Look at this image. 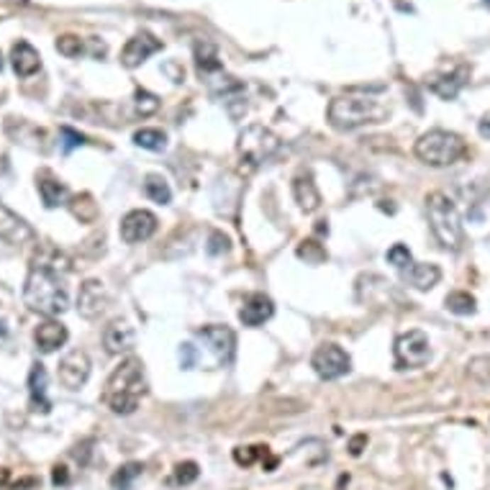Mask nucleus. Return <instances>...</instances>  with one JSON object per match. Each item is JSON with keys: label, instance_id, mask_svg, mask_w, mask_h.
<instances>
[{"label": "nucleus", "instance_id": "3", "mask_svg": "<svg viewBox=\"0 0 490 490\" xmlns=\"http://www.w3.org/2000/svg\"><path fill=\"white\" fill-rule=\"evenodd\" d=\"M388 106L375 98L362 95H342L334 98L329 106V123L339 131H355L367 123H380L388 118Z\"/></svg>", "mask_w": 490, "mask_h": 490}, {"label": "nucleus", "instance_id": "44", "mask_svg": "<svg viewBox=\"0 0 490 490\" xmlns=\"http://www.w3.org/2000/svg\"><path fill=\"white\" fill-rule=\"evenodd\" d=\"M3 334H6V326H3V323H0V336H3Z\"/></svg>", "mask_w": 490, "mask_h": 490}, {"label": "nucleus", "instance_id": "15", "mask_svg": "<svg viewBox=\"0 0 490 490\" xmlns=\"http://www.w3.org/2000/svg\"><path fill=\"white\" fill-rule=\"evenodd\" d=\"M103 344H106L108 355H123V352H128L136 344L134 326L128 321L116 318V321L108 323L106 331H103Z\"/></svg>", "mask_w": 490, "mask_h": 490}, {"label": "nucleus", "instance_id": "35", "mask_svg": "<svg viewBox=\"0 0 490 490\" xmlns=\"http://www.w3.org/2000/svg\"><path fill=\"white\" fill-rule=\"evenodd\" d=\"M198 475H201V470H198V464L195 462H180L175 467V483L177 485H190V483H195L198 480Z\"/></svg>", "mask_w": 490, "mask_h": 490}, {"label": "nucleus", "instance_id": "34", "mask_svg": "<svg viewBox=\"0 0 490 490\" xmlns=\"http://www.w3.org/2000/svg\"><path fill=\"white\" fill-rule=\"evenodd\" d=\"M267 455H269L267 447H236V450H234V462L249 467V464H255L257 457H267Z\"/></svg>", "mask_w": 490, "mask_h": 490}, {"label": "nucleus", "instance_id": "19", "mask_svg": "<svg viewBox=\"0 0 490 490\" xmlns=\"http://www.w3.org/2000/svg\"><path fill=\"white\" fill-rule=\"evenodd\" d=\"M47 369L41 362L31 364V372H28V398H31V408L39 411V413H49L52 411V403L47 398Z\"/></svg>", "mask_w": 490, "mask_h": 490}, {"label": "nucleus", "instance_id": "5", "mask_svg": "<svg viewBox=\"0 0 490 490\" xmlns=\"http://www.w3.org/2000/svg\"><path fill=\"white\" fill-rule=\"evenodd\" d=\"M416 157L429 165V167H452L455 162H460L467 152V144L462 136H457L455 131H444V128H431L421 139L416 141Z\"/></svg>", "mask_w": 490, "mask_h": 490}, {"label": "nucleus", "instance_id": "26", "mask_svg": "<svg viewBox=\"0 0 490 490\" xmlns=\"http://www.w3.org/2000/svg\"><path fill=\"white\" fill-rule=\"evenodd\" d=\"M144 193H147L149 201L160 203V206H167V203L172 201V188H169V182L162 175L144 177Z\"/></svg>", "mask_w": 490, "mask_h": 490}, {"label": "nucleus", "instance_id": "2", "mask_svg": "<svg viewBox=\"0 0 490 490\" xmlns=\"http://www.w3.org/2000/svg\"><path fill=\"white\" fill-rule=\"evenodd\" d=\"M147 393V377H144V364L136 357H126L118 367L111 372L103 388V403L113 413L128 416L139 408V401Z\"/></svg>", "mask_w": 490, "mask_h": 490}, {"label": "nucleus", "instance_id": "36", "mask_svg": "<svg viewBox=\"0 0 490 490\" xmlns=\"http://www.w3.org/2000/svg\"><path fill=\"white\" fill-rule=\"evenodd\" d=\"M57 49H60V54H65V57H80V54H82V41L77 39V36H72V34L60 36V39H57Z\"/></svg>", "mask_w": 490, "mask_h": 490}, {"label": "nucleus", "instance_id": "17", "mask_svg": "<svg viewBox=\"0 0 490 490\" xmlns=\"http://www.w3.org/2000/svg\"><path fill=\"white\" fill-rule=\"evenodd\" d=\"M293 198H296L298 208L303 213H316V211L321 208V193L316 188L311 172H298L293 177Z\"/></svg>", "mask_w": 490, "mask_h": 490}, {"label": "nucleus", "instance_id": "39", "mask_svg": "<svg viewBox=\"0 0 490 490\" xmlns=\"http://www.w3.org/2000/svg\"><path fill=\"white\" fill-rule=\"evenodd\" d=\"M198 362V355H195V347L193 344H182L180 347V364L185 369H190L193 364Z\"/></svg>", "mask_w": 490, "mask_h": 490}, {"label": "nucleus", "instance_id": "11", "mask_svg": "<svg viewBox=\"0 0 490 490\" xmlns=\"http://www.w3.org/2000/svg\"><path fill=\"white\" fill-rule=\"evenodd\" d=\"M57 377L67 390H80L90 377V357L82 350H72L60 360Z\"/></svg>", "mask_w": 490, "mask_h": 490}, {"label": "nucleus", "instance_id": "9", "mask_svg": "<svg viewBox=\"0 0 490 490\" xmlns=\"http://www.w3.org/2000/svg\"><path fill=\"white\" fill-rule=\"evenodd\" d=\"M157 226H160V221H157V216L152 211H128L121 218V239L126 244H141L157 234Z\"/></svg>", "mask_w": 490, "mask_h": 490}, {"label": "nucleus", "instance_id": "12", "mask_svg": "<svg viewBox=\"0 0 490 490\" xmlns=\"http://www.w3.org/2000/svg\"><path fill=\"white\" fill-rule=\"evenodd\" d=\"M0 239L11 247H23V244L36 242V231L31 228V223H26V218H21L18 213L0 203Z\"/></svg>", "mask_w": 490, "mask_h": 490}, {"label": "nucleus", "instance_id": "42", "mask_svg": "<svg viewBox=\"0 0 490 490\" xmlns=\"http://www.w3.org/2000/svg\"><path fill=\"white\" fill-rule=\"evenodd\" d=\"M477 131H480V136L490 139V113H485L483 118H480V123H477Z\"/></svg>", "mask_w": 490, "mask_h": 490}, {"label": "nucleus", "instance_id": "37", "mask_svg": "<svg viewBox=\"0 0 490 490\" xmlns=\"http://www.w3.org/2000/svg\"><path fill=\"white\" fill-rule=\"evenodd\" d=\"M60 134H62V139H65V144H62V149H65V152H72L74 147L88 144V139H85L80 131H74V128H69V126H62Z\"/></svg>", "mask_w": 490, "mask_h": 490}, {"label": "nucleus", "instance_id": "22", "mask_svg": "<svg viewBox=\"0 0 490 490\" xmlns=\"http://www.w3.org/2000/svg\"><path fill=\"white\" fill-rule=\"evenodd\" d=\"M11 65H13L18 77H31L34 72H39L41 57L28 41H18V44H13V49H11Z\"/></svg>", "mask_w": 490, "mask_h": 490}, {"label": "nucleus", "instance_id": "14", "mask_svg": "<svg viewBox=\"0 0 490 490\" xmlns=\"http://www.w3.org/2000/svg\"><path fill=\"white\" fill-rule=\"evenodd\" d=\"M160 49H162L160 39H155V36L147 34V31H141L134 39L126 41V47H123V52H121V65L128 69H134V67H139L141 62H147L155 52H160Z\"/></svg>", "mask_w": 490, "mask_h": 490}, {"label": "nucleus", "instance_id": "31", "mask_svg": "<svg viewBox=\"0 0 490 490\" xmlns=\"http://www.w3.org/2000/svg\"><path fill=\"white\" fill-rule=\"evenodd\" d=\"M298 257H301L306 265H323L329 255H326V249L316 242V239H306V242H301V247H298Z\"/></svg>", "mask_w": 490, "mask_h": 490}, {"label": "nucleus", "instance_id": "7", "mask_svg": "<svg viewBox=\"0 0 490 490\" xmlns=\"http://www.w3.org/2000/svg\"><path fill=\"white\" fill-rule=\"evenodd\" d=\"M431 360L429 336L421 329L403 331L396 339V367L398 369H416Z\"/></svg>", "mask_w": 490, "mask_h": 490}, {"label": "nucleus", "instance_id": "45", "mask_svg": "<svg viewBox=\"0 0 490 490\" xmlns=\"http://www.w3.org/2000/svg\"><path fill=\"white\" fill-rule=\"evenodd\" d=\"M485 3H488V6H490V0H485Z\"/></svg>", "mask_w": 490, "mask_h": 490}, {"label": "nucleus", "instance_id": "6", "mask_svg": "<svg viewBox=\"0 0 490 490\" xmlns=\"http://www.w3.org/2000/svg\"><path fill=\"white\" fill-rule=\"evenodd\" d=\"M277 149H280V139L269 128L260 126V123L247 126L236 141V155L242 162V172H255L260 165H265L277 155Z\"/></svg>", "mask_w": 490, "mask_h": 490}, {"label": "nucleus", "instance_id": "43", "mask_svg": "<svg viewBox=\"0 0 490 490\" xmlns=\"http://www.w3.org/2000/svg\"><path fill=\"white\" fill-rule=\"evenodd\" d=\"M347 483H350V477L342 475V477H339V485H336V490H344V485H347Z\"/></svg>", "mask_w": 490, "mask_h": 490}, {"label": "nucleus", "instance_id": "32", "mask_svg": "<svg viewBox=\"0 0 490 490\" xmlns=\"http://www.w3.org/2000/svg\"><path fill=\"white\" fill-rule=\"evenodd\" d=\"M134 106H136V113L139 116H152L160 111V98H157L155 93H149V90H136L134 95Z\"/></svg>", "mask_w": 490, "mask_h": 490}, {"label": "nucleus", "instance_id": "41", "mask_svg": "<svg viewBox=\"0 0 490 490\" xmlns=\"http://www.w3.org/2000/svg\"><path fill=\"white\" fill-rule=\"evenodd\" d=\"M52 483L54 485H67L69 483V475H67V467L65 464H57L52 470Z\"/></svg>", "mask_w": 490, "mask_h": 490}, {"label": "nucleus", "instance_id": "40", "mask_svg": "<svg viewBox=\"0 0 490 490\" xmlns=\"http://www.w3.org/2000/svg\"><path fill=\"white\" fill-rule=\"evenodd\" d=\"M367 447V434H357V437L350 439V455L352 457H360L362 450Z\"/></svg>", "mask_w": 490, "mask_h": 490}, {"label": "nucleus", "instance_id": "30", "mask_svg": "<svg viewBox=\"0 0 490 490\" xmlns=\"http://www.w3.org/2000/svg\"><path fill=\"white\" fill-rule=\"evenodd\" d=\"M467 375L475 380L477 385L490 388V355H477L467 362Z\"/></svg>", "mask_w": 490, "mask_h": 490}, {"label": "nucleus", "instance_id": "25", "mask_svg": "<svg viewBox=\"0 0 490 490\" xmlns=\"http://www.w3.org/2000/svg\"><path fill=\"white\" fill-rule=\"evenodd\" d=\"M67 206H69V211H72L74 218L82 223H93L95 218H98V203L93 201V195L90 193L74 195V198H69Z\"/></svg>", "mask_w": 490, "mask_h": 490}, {"label": "nucleus", "instance_id": "33", "mask_svg": "<svg viewBox=\"0 0 490 490\" xmlns=\"http://www.w3.org/2000/svg\"><path fill=\"white\" fill-rule=\"evenodd\" d=\"M388 262L393 265L396 269H408L411 265H413V257H411V249L406 247V244H393V247L388 249Z\"/></svg>", "mask_w": 490, "mask_h": 490}, {"label": "nucleus", "instance_id": "1", "mask_svg": "<svg viewBox=\"0 0 490 490\" xmlns=\"http://www.w3.org/2000/svg\"><path fill=\"white\" fill-rule=\"evenodd\" d=\"M69 272V260L54 247L36 249L31 267H28L26 285H23V303L34 313L41 316H62L69 308V296L62 277Z\"/></svg>", "mask_w": 490, "mask_h": 490}, {"label": "nucleus", "instance_id": "20", "mask_svg": "<svg viewBox=\"0 0 490 490\" xmlns=\"http://www.w3.org/2000/svg\"><path fill=\"white\" fill-rule=\"evenodd\" d=\"M67 326L60 321H54V318H47L44 323H39L34 331V342L36 347H39L41 352H54V350H60L62 344L67 342Z\"/></svg>", "mask_w": 490, "mask_h": 490}, {"label": "nucleus", "instance_id": "4", "mask_svg": "<svg viewBox=\"0 0 490 490\" xmlns=\"http://www.w3.org/2000/svg\"><path fill=\"white\" fill-rule=\"evenodd\" d=\"M426 213H429L431 231L437 236V242L447 252H460L464 244V228L455 201L447 193H439V190L429 193L426 195Z\"/></svg>", "mask_w": 490, "mask_h": 490}, {"label": "nucleus", "instance_id": "27", "mask_svg": "<svg viewBox=\"0 0 490 490\" xmlns=\"http://www.w3.org/2000/svg\"><path fill=\"white\" fill-rule=\"evenodd\" d=\"M134 144L149 152H165L167 149V134L160 128H139L134 134Z\"/></svg>", "mask_w": 490, "mask_h": 490}, {"label": "nucleus", "instance_id": "16", "mask_svg": "<svg viewBox=\"0 0 490 490\" xmlns=\"http://www.w3.org/2000/svg\"><path fill=\"white\" fill-rule=\"evenodd\" d=\"M275 313V303L269 301L265 293H252V296L244 301L242 311H239V318H242L244 326H262L265 321H269Z\"/></svg>", "mask_w": 490, "mask_h": 490}, {"label": "nucleus", "instance_id": "10", "mask_svg": "<svg viewBox=\"0 0 490 490\" xmlns=\"http://www.w3.org/2000/svg\"><path fill=\"white\" fill-rule=\"evenodd\" d=\"M198 339H203V344L211 350V355L216 357L218 364H228L234 360V350H236V334L228 326H218V323H211V326H203L198 331Z\"/></svg>", "mask_w": 490, "mask_h": 490}, {"label": "nucleus", "instance_id": "21", "mask_svg": "<svg viewBox=\"0 0 490 490\" xmlns=\"http://www.w3.org/2000/svg\"><path fill=\"white\" fill-rule=\"evenodd\" d=\"M401 275L411 288L431 290L434 285H439V280H442V269H439V265H431V262H413L408 269H403Z\"/></svg>", "mask_w": 490, "mask_h": 490}, {"label": "nucleus", "instance_id": "8", "mask_svg": "<svg viewBox=\"0 0 490 490\" xmlns=\"http://www.w3.org/2000/svg\"><path fill=\"white\" fill-rule=\"evenodd\" d=\"M311 367L321 380H339L342 375L350 372L352 360L339 344L326 342L321 347H316L313 357H311Z\"/></svg>", "mask_w": 490, "mask_h": 490}, {"label": "nucleus", "instance_id": "23", "mask_svg": "<svg viewBox=\"0 0 490 490\" xmlns=\"http://www.w3.org/2000/svg\"><path fill=\"white\" fill-rule=\"evenodd\" d=\"M195 62H198V72H201L203 77L221 74L218 54H216V47L208 44V41H198V44H195Z\"/></svg>", "mask_w": 490, "mask_h": 490}, {"label": "nucleus", "instance_id": "38", "mask_svg": "<svg viewBox=\"0 0 490 490\" xmlns=\"http://www.w3.org/2000/svg\"><path fill=\"white\" fill-rule=\"evenodd\" d=\"M208 255H213V257H218V255H223L228 249V239L226 236L221 234V231H211V236H208Z\"/></svg>", "mask_w": 490, "mask_h": 490}, {"label": "nucleus", "instance_id": "18", "mask_svg": "<svg viewBox=\"0 0 490 490\" xmlns=\"http://www.w3.org/2000/svg\"><path fill=\"white\" fill-rule=\"evenodd\" d=\"M36 188H39L41 201H44L47 208H57V206H65L69 201L67 185L60 177H54L49 169H41L39 175H36Z\"/></svg>", "mask_w": 490, "mask_h": 490}, {"label": "nucleus", "instance_id": "29", "mask_svg": "<svg viewBox=\"0 0 490 490\" xmlns=\"http://www.w3.org/2000/svg\"><path fill=\"white\" fill-rule=\"evenodd\" d=\"M141 470H144V464H141V462L123 464V467H118V470L113 472V477H111V485H113L116 490H131V485H134V480L141 475Z\"/></svg>", "mask_w": 490, "mask_h": 490}, {"label": "nucleus", "instance_id": "46", "mask_svg": "<svg viewBox=\"0 0 490 490\" xmlns=\"http://www.w3.org/2000/svg\"><path fill=\"white\" fill-rule=\"evenodd\" d=\"M0 67H3V62H0Z\"/></svg>", "mask_w": 490, "mask_h": 490}, {"label": "nucleus", "instance_id": "28", "mask_svg": "<svg viewBox=\"0 0 490 490\" xmlns=\"http://www.w3.org/2000/svg\"><path fill=\"white\" fill-rule=\"evenodd\" d=\"M444 303H447V311H452V313H457V316H472L477 311L475 296H470L467 290H455V293L447 296Z\"/></svg>", "mask_w": 490, "mask_h": 490}, {"label": "nucleus", "instance_id": "13", "mask_svg": "<svg viewBox=\"0 0 490 490\" xmlns=\"http://www.w3.org/2000/svg\"><path fill=\"white\" fill-rule=\"evenodd\" d=\"M108 308V290L101 280H85L77 293V311L85 318H98Z\"/></svg>", "mask_w": 490, "mask_h": 490}, {"label": "nucleus", "instance_id": "24", "mask_svg": "<svg viewBox=\"0 0 490 490\" xmlns=\"http://www.w3.org/2000/svg\"><path fill=\"white\" fill-rule=\"evenodd\" d=\"M462 77H464V69L452 72V74H437V77H431L429 88L434 90L439 98H444V101H452V98L460 93V88L464 85Z\"/></svg>", "mask_w": 490, "mask_h": 490}]
</instances>
